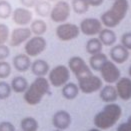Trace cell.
I'll use <instances>...</instances> for the list:
<instances>
[{
	"instance_id": "1",
	"label": "cell",
	"mask_w": 131,
	"mask_h": 131,
	"mask_svg": "<svg viewBox=\"0 0 131 131\" xmlns=\"http://www.w3.org/2000/svg\"><path fill=\"white\" fill-rule=\"evenodd\" d=\"M122 115V109L119 104L113 102L107 103L102 110L95 114L93 117V124L96 128L101 130H107L113 127Z\"/></svg>"
},
{
	"instance_id": "41",
	"label": "cell",
	"mask_w": 131,
	"mask_h": 131,
	"mask_svg": "<svg viewBox=\"0 0 131 131\" xmlns=\"http://www.w3.org/2000/svg\"><path fill=\"white\" fill-rule=\"evenodd\" d=\"M47 1H49V2H52V1H56V0H47Z\"/></svg>"
},
{
	"instance_id": "9",
	"label": "cell",
	"mask_w": 131,
	"mask_h": 131,
	"mask_svg": "<svg viewBox=\"0 0 131 131\" xmlns=\"http://www.w3.org/2000/svg\"><path fill=\"white\" fill-rule=\"evenodd\" d=\"M68 68L75 75L76 79L92 74V70L84 59L80 56H72L68 60Z\"/></svg>"
},
{
	"instance_id": "28",
	"label": "cell",
	"mask_w": 131,
	"mask_h": 131,
	"mask_svg": "<svg viewBox=\"0 0 131 131\" xmlns=\"http://www.w3.org/2000/svg\"><path fill=\"white\" fill-rule=\"evenodd\" d=\"M71 7L76 14H85L89 10V2L88 0H72Z\"/></svg>"
},
{
	"instance_id": "13",
	"label": "cell",
	"mask_w": 131,
	"mask_h": 131,
	"mask_svg": "<svg viewBox=\"0 0 131 131\" xmlns=\"http://www.w3.org/2000/svg\"><path fill=\"white\" fill-rule=\"evenodd\" d=\"M12 20L19 26H27L33 20V13L28 8L18 7L12 12Z\"/></svg>"
},
{
	"instance_id": "37",
	"label": "cell",
	"mask_w": 131,
	"mask_h": 131,
	"mask_svg": "<svg viewBox=\"0 0 131 131\" xmlns=\"http://www.w3.org/2000/svg\"><path fill=\"white\" fill-rule=\"evenodd\" d=\"M19 1H20L21 5H23V7L29 9V8H32L35 6V4L38 0H19Z\"/></svg>"
},
{
	"instance_id": "21",
	"label": "cell",
	"mask_w": 131,
	"mask_h": 131,
	"mask_svg": "<svg viewBox=\"0 0 131 131\" xmlns=\"http://www.w3.org/2000/svg\"><path fill=\"white\" fill-rule=\"evenodd\" d=\"M11 89L15 93H24L29 86L28 80L24 76H15L12 78L10 83Z\"/></svg>"
},
{
	"instance_id": "42",
	"label": "cell",
	"mask_w": 131,
	"mask_h": 131,
	"mask_svg": "<svg viewBox=\"0 0 131 131\" xmlns=\"http://www.w3.org/2000/svg\"><path fill=\"white\" fill-rule=\"evenodd\" d=\"M54 131H63V130H59V129H55Z\"/></svg>"
},
{
	"instance_id": "33",
	"label": "cell",
	"mask_w": 131,
	"mask_h": 131,
	"mask_svg": "<svg viewBox=\"0 0 131 131\" xmlns=\"http://www.w3.org/2000/svg\"><path fill=\"white\" fill-rule=\"evenodd\" d=\"M121 44L128 50H131V32H125L122 34Z\"/></svg>"
},
{
	"instance_id": "29",
	"label": "cell",
	"mask_w": 131,
	"mask_h": 131,
	"mask_svg": "<svg viewBox=\"0 0 131 131\" xmlns=\"http://www.w3.org/2000/svg\"><path fill=\"white\" fill-rule=\"evenodd\" d=\"M12 6L7 0H0V19H7L12 15Z\"/></svg>"
},
{
	"instance_id": "15",
	"label": "cell",
	"mask_w": 131,
	"mask_h": 131,
	"mask_svg": "<svg viewBox=\"0 0 131 131\" xmlns=\"http://www.w3.org/2000/svg\"><path fill=\"white\" fill-rule=\"evenodd\" d=\"M115 88L118 94V98L123 101H129L131 99V78L120 77L115 83Z\"/></svg>"
},
{
	"instance_id": "14",
	"label": "cell",
	"mask_w": 131,
	"mask_h": 131,
	"mask_svg": "<svg viewBox=\"0 0 131 131\" xmlns=\"http://www.w3.org/2000/svg\"><path fill=\"white\" fill-rule=\"evenodd\" d=\"M52 124L56 129L65 130L71 124V115L66 110H58L52 116Z\"/></svg>"
},
{
	"instance_id": "20",
	"label": "cell",
	"mask_w": 131,
	"mask_h": 131,
	"mask_svg": "<svg viewBox=\"0 0 131 131\" xmlns=\"http://www.w3.org/2000/svg\"><path fill=\"white\" fill-rule=\"evenodd\" d=\"M99 40L101 41V43L103 44V46H113L116 43L117 40V36L116 33L113 29L111 28H102V30L99 32L97 35Z\"/></svg>"
},
{
	"instance_id": "38",
	"label": "cell",
	"mask_w": 131,
	"mask_h": 131,
	"mask_svg": "<svg viewBox=\"0 0 131 131\" xmlns=\"http://www.w3.org/2000/svg\"><path fill=\"white\" fill-rule=\"evenodd\" d=\"M88 2H89V5L90 6L97 7V6H100L104 2V0H88Z\"/></svg>"
},
{
	"instance_id": "40",
	"label": "cell",
	"mask_w": 131,
	"mask_h": 131,
	"mask_svg": "<svg viewBox=\"0 0 131 131\" xmlns=\"http://www.w3.org/2000/svg\"><path fill=\"white\" fill-rule=\"evenodd\" d=\"M128 74H129V77L131 78V65L129 66V69H128Z\"/></svg>"
},
{
	"instance_id": "16",
	"label": "cell",
	"mask_w": 131,
	"mask_h": 131,
	"mask_svg": "<svg viewBox=\"0 0 131 131\" xmlns=\"http://www.w3.org/2000/svg\"><path fill=\"white\" fill-rule=\"evenodd\" d=\"M129 50L125 48L122 44L113 45L109 51V56L111 61H113L116 64H122L126 62L129 58Z\"/></svg>"
},
{
	"instance_id": "3",
	"label": "cell",
	"mask_w": 131,
	"mask_h": 131,
	"mask_svg": "<svg viewBox=\"0 0 131 131\" xmlns=\"http://www.w3.org/2000/svg\"><path fill=\"white\" fill-rule=\"evenodd\" d=\"M50 83L45 77H36L23 93L24 101L31 106L39 104L44 96L50 93Z\"/></svg>"
},
{
	"instance_id": "17",
	"label": "cell",
	"mask_w": 131,
	"mask_h": 131,
	"mask_svg": "<svg viewBox=\"0 0 131 131\" xmlns=\"http://www.w3.org/2000/svg\"><path fill=\"white\" fill-rule=\"evenodd\" d=\"M31 63H32L31 57L28 56L26 53H20V54L15 55L12 61L13 67L18 72H26L27 70H29L31 67Z\"/></svg>"
},
{
	"instance_id": "34",
	"label": "cell",
	"mask_w": 131,
	"mask_h": 131,
	"mask_svg": "<svg viewBox=\"0 0 131 131\" xmlns=\"http://www.w3.org/2000/svg\"><path fill=\"white\" fill-rule=\"evenodd\" d=\"M10 55V48L6 44H0V61L6 60Z\"/></svg>"
},
{
	"instance_id": "27",
	"label": "cell",
	"mask_w": 131,
	"mask_h": 131,
	"mask_svg": "<svg viewBox=\"0 0 131 131\" xmlns=\"http://www.w3.org/2000/svg\"><path fill=\"white\" fill-rule=\"evenodd\" d=\"M30 30L32 34L37 36H43L47 31V24L42 19H34L30 23Z\"/></svg>"
},
{
	"instance_id": "43",
	"label": "cell",
	"mask_w": 131,
	"mask_h": 131,
	"mask_svg": "<svg viewBox=\"0 0 131 131\" xmlns=\"http://www.w3.org/2000/svg\"><path fill=\"white\" fill-rule=\"evenodd\" d=\"M112 1H114V0H112Z\"/></svg>"
},
{
	"instance_id": "36",
	"label": "cell",
	"mask_w": 131,
	"mask_h": 131,
	"mask_svg": "<svg viewBox=\"0 0 131 131\" xmlns=\"http://www.w3.org/2000/svg\"><path fill=\"white\" fill-rule=\"evenodd\" d=\"M116 131H131V115L126 122H122L117 126Z\"/></svg>"
},
{
	"instance_id": "4",
	"label": "cell",
	"mask_w": 131,
	"mask_h": 131,
	"mask_svg": "<svg viewBox=\"0 0 131 131\" xmlns=\"http://www.w3.org/2000/svg\"><path fill=\"white\" fill-rule=\"evenodd\" d=\"M70 79V70L68 66L60 64L50 69L48 73V81L53 87H62Z\"/></svg>"
},
{
	"instance_id": "23",
	"label": "cell",
	"mask_w": 131,
	"mask_h": 131,
	"mask_svg": "<svg viewBox=\"0 0 131 131\" xmlns=\"http://www.w3.org/2000/svg\"><path fill=\"white\" fill-rule=\"evenodd\" d=\"M80 90L78 85L73 82H67L65 85L62 86L61 94L62 96L67 100H73L78 96Z\"/></svg>"
},
{
	"instance_id": "18",
	"label": "cell",
	"mask_w": 131,
	"mask_h": 131,
	"mask_svg": "<svg viewBox=\"0 0 131 131\" xmlns=\"http://www.w3.org/2000/svg\"><path fill=\"white\" fill-rule=\"evenodd\" d=\"M99 97L101 101L105 103H113L118 98V94L116 91V88L112 84L103 85L102 88L99 90Z\"/></svg>"
},
{
	"instance_id": "8",
	"label": "cell",
	"mask_w": 131,
	"mask_h": 131,
	"mask_svg": "<svg viewBox=\"0 0 131 131\" xmlns=\"http://www.w3.org/2000/svg\"><path fill=\"white\" fill-rule=\"evenodd\" d=\"M71 13V6L66 1H58L55 3V5L51 8L50 12V19L55 23H64L66 22Z\"/></svg>"
},
{
	"instance_id": "32",
	"label": "cell",
	"mask_w": 131,
	"mask_h": 131,
	"mask_svg": "<svg viewBox=\"0 0 131 131\" xmlns=\"http://www.w3.org/2000/svg\"><path fill=\"white\" fill-rule=\"evenodd\" d=\"M10 37V30L9 27L4 24L0 23V44H5Z\"/></svg>"
},
{
	"instance_id": "31",
	"label": "cell",
	"mask_w": 131,
	"mask_h": 131,
	"mask_svg": "<svg viewBox=\"0 0 131 131\" xmlns=\"http://www.w3.org/2000/svg\"><path fill=\"white\" fill-rule=\"evenodd\" d=\"M12 72V66L9 62L2 60L0 61V79H6L10 76Z\"/></svg>"
},
{
	"instance_id": "24",
	"label": "cell",
	"mask_w": 131,
	"mask_h": 131,
	"mask_svg": "<svg viewBox=\"0 0 131 131\" xmlns=\"http://www.w3.org/2000/svg\"><path fill=\"white\" fill-rule=\"evenodd\" d=\"M103 49V44L101 43V41L99 40L98 37H91L87 40V42L85 44V50L88 54L93 55L102 52Z\"/></svg>"
},
{
	"instance_id": "7",
	"label": "cell",
	"mask_w": 131,
	"mask_h": 131,
	"mask_svg": "<svg viewBox=\"0 0 131 131\" xmlns=\"http://www.w3.org/2000/svg\"><path fill=\"white\" fill-rule=\"evenodd\" d=\"M47 47V41L43 36H31L24 45L25 53L30 57H37L43 53Z\"/></svg>"
},
{
	"instance_id": "26",
	"label": "cell",
	"mask_w": 131,
	"mask_h": 131,
	"mask_svg": "<svg viewBox=\"0 0 131 131\" xmlns=\"http://www.w3.org/2000/svg\"><path fill=\"white\" fill-rule=\"evenodd\" d=\"M21 131H37L39 128V124L36 118L32 116H26L20 121Z\"/></svg>"
},
{
	"instance_id": "10",
	"label": "cell",
	"mask_w": 131,
	"mask_h": 131,
	"mask_svg": "<svg viewBox=\"0 0 131 131\" xmlns=\"http://www.w3.org/2000/svg\"><path fill=\"white\" fill-rule=\"evenodd\" d=\"M101 79L107 84H115L121 77V72L116 63L111 60H107L100 69Z\"/></svg>"
},
{
	"instance_id": "19",
	"label": "cell",
	"mask_w": 131,
	"mask_h": 131,
	"mask_svg": "<svg viewBox=\"0 0 131 131\" xmlns=\"http://www.w3.org/2000/svg\"><path fill=\"white\" fill-rule=\"evenodd\" d=\"M30 70L36 77H45L50 71V66L43 59H36L31 63Z\"/></svg>"
},
{
	"instance_id": "30",
	"label": "cell",
	"mask_w": 131,
	"mask_h": 131,
	"mask_svg": "<svg viewBox=\"0 0 131 131\" xmlns=\"http://www.w3.org/2000/svg\"><path fill=\"white\" fill-rule=\"evenodd\" d=\"M12 94V89L9 83L6 81H0V100L9 98Z\"/></svg>"
},
{
	"instance_id": "39",
	"label": "cell",
	"mask_w": 131,
	"mask_h": 131,
	"mask_svg": "<svg viewBox=\"0 0 131 131\" xmlns=\"http://www.w3.org/2000/svg\"><path fill=\"white\" fill-rule=\"evenodd\" d=\"M89 131H103V130H101V129H99V128H92V129H90Z\"/></svg>"
},
{
	"instance_id": "22",
	"label": "cell",
	"mask_w": 131,
	"mask_h": 131,
	"mask_svg": "<svg viewBox=\"0 0 131 131\" xmlns=\"http://www.w3.org/2000/svg\"><path fill=\"white\" fill-rule=\"evenodd\" d=\"M108 60V57L105 53L99 52L96 54H93L90 56L89 58V67L91 68V70L94 71H100L102 65Z\"/></svg>"
},
{
	"instance_id": "6",
	"label": "cell",
	"mask_w": 131,
	"mask_h": 131,
	"mask_svg": "<svg viewBox=\"0 0 131 131\" xmlns=\"http://www.w3.org/2000/svg\"><path fill=\"white\" fill-rule=\"evenodd\" d=\"M55 34L60 41L66 42L76 39L80 34V29L79 26H77L74 23L64 22V23H60L56 27Z\"/></svg>"
},
{
	"instance_id": "11",
	"label": "cell",
	"mask_w": 131,
	"mask_h": 131,
	"mask_svg": "<svg viewBox=\"0 0 131 131\" xmlns=\"http://www.w3.org/2000/svg\"><path fill=\"white\" fill-rule=\"evenodd\" d=\"M102 28H103V24L100 21V19L92 17L83 19L79 24L80 32L86 36H92V37L96 36L102 30Z\"/></svg>"
},
{
	"instance_id": "5",
	"label": "cell",
	"mask_w": 131,
	"mask_h": 131,
	"mask_svg": "<svg viewBox=\"0 0 131 131\" xmlns=\"http://www.w3.org/2000/svg\"><path fill=\"white\" fill-rule=\"evenodd\" d=\"M77 82L79 90L85 94L97 92L103 86V80L97 75H93V73L77 79Z\"/></svg>"
},
{
	"instance_id": "12",
	"label": "cell",
	"mask_w": 131,
	"mask_h": 131,
	"mask_svg": "<svg viewBox=\"0 0 131 131\" xmlns=\"http://www.w3.org/2000/svg\"><path fill=\"white\" fill-rule=\"evenodd\" d=\"M32 36V32L29 27L20 26L14 28L10 33L9 37V45L12 47H18L21 44L25 43Z\"/></svg>"
},
{
	"instance_id": "35",
	"label": "cell",
	"mask_w": 131,
	"mask_h": 131,
	"mask_svg": "<svg viewBox=\"0 0 131 131\" xmlns=\"http://www.w3.org/2000/svg\"><path fill=\"white\" fill-rule=\"evenodd\" d=\"M0 131H16V129L10 121H2L0 122Z\"/></svg>"
},
{
	"instance_id": "2",
	"label": "cell",
	"mask_w": 131,
	"mask_h": 131,
	"mask_svg": "<svg viewBox=\"0 0 131 131\" xmlns=\"http://www.w3.org/2000/svg\"><path fill=\"white\" fill-rule=\"evenodd\" d=\"M129 10L128 0H114L112 6L101 14L100 21L107 28H115L126 17Z\"/></svg>"
},
{
	"instance_id": "25",
	"label": "cell",
	"mask_w": 131,
	"mask_h": 131,
	"mask_svg": "<svg viewBox=\"0 0 131 131\" xmlns=\"http://www.w3.org/2000/svg\"><path fill=\"white\" fill-rule=\"evenodd\" d=\"M51 4L49 1L47 0H38L34 6V9L37 15H39L40 17H46L50 15L51 12Z\"/></svg>"
}]
</instances>
